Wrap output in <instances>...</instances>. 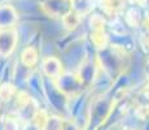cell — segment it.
<instances>
[{
    "mask_svg": "<svg viewBox=\"0 0 149 130\" xmlns=\"http://www.w3.org/2000/svg\"><path fill=\"white\" fill-rule=\"evenodd\" d=\"M45 7L49 9V12L66 14L71 9V0H47Z\"/></svg>",
    "mask_w": 149,
    "mask_h": 130,
    "instance_id": "6da1fadb",
    "label": "cell"
},
{
    "mask_svg": "<svg viewBox=\"0 0 149 130\" xmlns=\"http://www.w3.org/2000/svg\"><path fill=\"white\" fill-rule=\"evenodd\" d=\"M16 21V13L13 8L10 7H1L0 8V27H7Z\"/></svg>",
    "mask_w": 149,
    "mask_h": 130,
    "instance_id": "7a4b0ae2",
    "label": "cell"
}]
</instances>
